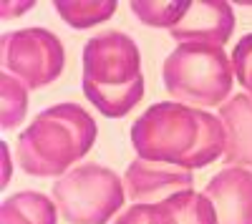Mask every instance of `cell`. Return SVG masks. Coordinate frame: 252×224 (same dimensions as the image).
<instances>
[{
    "mask_svg": "<svg viewBox=\"0 0 252 224\" xmlns=\"http://www.w3.org/2000/svg\"><path fill=\"white\" fill-rule=\"evenodd\" d=\"M131 144L139 159L192 171L224 159L227 129L222 118L207 109L161 101L134 121Z\"/></svg>",
    "mask_w": 252,
    "mask_h": 224,
    "instance_id": "6da1fadb",
    "label": "cell"
},
{
    "mask_svg": "<svg viewBox=\"0 0 252 224\" xmlns=\"http://www.w3.org/2000/svg\"><path fill=\"white\" fill-rule=\"evenodd\" d=\"M96 134V118L83 106H48L18 134V164L28 176H63L94 149Z\"/></svg>",
    "mask_w": 252,
    "mask_h": 224,
    "instance_id": "7a4b0ae2",
    "label": "cell"
},
{
    "mask_svg": "<svg viewBox=\"0 0 252 224\" xmlns=\"http://www.w3.org/2000/svg\"><path fill=\"white\" fill-rule=\"evenodd\" d=\"M81 88L91 106L106 118H124L144 98L141 53L131 35L106 30L83 46Z\"/></svg>",
    "mask_w": 252,
    "mask_h": 224,
    "instance_id": "3957f363",
    "label": "cell"
},
{
    "mask_svg": "<svg viewBox=\"0 0 252 224\" xmlns=\"http://www.w3.org/2000/svg\"><path fill=\"white\" fill-rule=\"evenodd\" d=\"M161 81L179 104L194 109L224 106L235 84L232 56L220 46L179 43L164 60Z\"/></svg>",
    "mask_w": 252,
    "mask_h": 224,
    "instance_id": "277c9868",
    "label": "cell"
},
{
    "mask_svg": "<svg viewBox=\"0 0 252 224\" xmlns=\"http://www.w3.org/2000/svg\"><path fill=\"white\" fill-rule=\"evenodd\" d=\"M51 194L61 219L68 224H109L111 217L121 214L124 201L129 199L121 176L94 161L78 164L68 174L58 176Z\"/></svg>",
    "mask_w": 252,
    "mask_h": 224,
    "instance_id": "5b68a950",
    "label": "cell"
},
{
    "mask_svg": "<svg viewBox=\"0 0 252 224\" xmlns=\"http://www.w3.org/2000/svg\"><path fill=\"white\" fill-rule=\"evenodd\" d=\"M0 66L3 73L18 78L28 91L43 88L63 73L66 48L48 28H20L0 38Z\"/></svg>",
    "mask_w": 252,
    "mask_h": 224,
    "instance_id": "8992f818",
    "label": "cell"
},
{
    "mask_svg": "<svg viewBox=\"0 0 252 224\" xmlns=\"http://www.w3.org/2000/svg\"><path fill=\"white\" fill-rule=\"evenodd\" d=\"M194 184V176L189 169L159 164V161L134 159L124 171V187L126 196L134 204H161L172 199L174 194L189 192Z\"/></svg>",
    "mask_w": 252,
    "mask_h": 224,
    "instance_id": "52a82bcc",
    "label": "cell"
},
{
    "mask_svg": "<svg viewBox=\"0 0 252 224\" xmlns=\"http://www.w3.org/2000/svg\"><path fill=\"white\" fill-rule=\"evenodd\" d=\"M235 33V10L224 0H197L187 3L184 18L179 26L169 30V35L179 43H204V46H220Z\"/></svg>",
    "mask_w": 252,
    "mask_h": 224,
    "instance_id": "ba28073f",
    "label": "cell"
},
{
    "mask_svg": "<svg viewBox=\"0 0 252 224\" xmlns=\"http://www.w3.org/2000/svg\"><path fill=\"white\" fill-rule=\"evenodd\" d=\"M204 194L215 204L220 224H252V171L242 167H224L217 171Z\"/></svg>",
    "mask_w": 252,
    "mask_h": 224,
    "instance_id": "9c48e42d",
    "label": "cell"
},
{
    "mask_svg": "<svg viewBox=\"0 0 252 224\" xmlns=\"http://www.w3.org/2000/svg\"><path fill=\"white\" fill-rule=\"evenodd\" d=\"M220 118L227 129V167L252 169V98L247 93H237L220 106Z\"/></svg>",
    "mask_w": 252,
    "mask_h": 224,
    "instance_id": "30bf717a",
    "label": "cell"
},
{
    "mask_svg": "<svg viewBox=\"0 0 252 224\" xmlns=\"http://www.w3.org/2000/svg\"><path fill=\"white\" fill-rule=\"evenodd\" d=\"M0 224H58V207L53 196L26 189L3 199Z\"/></svg>",
    "mask_w": 252,
    "mask_h": 224,
    "instance_id": "8fae6325",
    "label": "cell"
},
{
    "mask_svg": "<svg viewBox=\"0 0 252 224\" xmlns=\"http://www.w3.org/2000/svg\"><path fill=\"white\" fill-rule=\"evenodd\" d=\"M169 212L174 214L177 224H220L217 219V212H215V204L209 201V196L202 192H182V194H174L172 199L164 201Z\"/></svg>",
    "mask_w": 252,
    "mask_h": 224,
    "instance_id": "7c38bea8",
    "label": "cell"
},
{
    "mask_svg": "<svg viewBox=\"0 0 252 224\" xmlns=\"http://www.w3.org/2000/svg\"><path fill=\"white\" fill-rule=\"evenodd\" d=\"M53 8L71 28L86 30V28H94L98 23H106L109 18H114L119 5L114 3V0H96V3H86V0H81V3H68V0H61V3H56Z\"/></svg>",
    "mask_w": 252,
    "mask_h": 224,
    "instance_id": "4fadbf2b",
    "label": "cell"
},
{
    "mask_svg": "<svg viewBox=\"0 0 252 224\" xmlns=\"http://www.w3.org/2000/svg\"><path fill=\"white\" fill-rule=\"evenodd\" d=\"M28 116V88L10 73H0V126L18 129Z\"/></svg>",
    "mask_w": 252,
    "mask_h": 224,
    "instance_id": "5bb4252c",
    "label": "cell"
},
{
    "mask_svg": "<svg viewBox=\"0 0 252 224\" xmlns=\"http://www.w3.org/2000/svg\"><path fill=\"white\" fill-rule=\"evenodd\" d=\"M131 10H134L139 23L149 26V28L172 30L184 18L187 0H182V3H149V0H144V3H131Z\"/></svg>",
    "mask_w": 252,
    "mask_h": 224,
    "instance_id": "9a60e30c",
    "label": "cell"
},
{
    "mask_svg": "<svg viewBox=\"0 0 252 224\" xmlns=\"http://www.w3.org/2000/svg\"><path fill=\"white\" fill-rule=\"evenodd\" d=\"M114 224H177V219L161 201V204H131L114 219Z\"/></svg>",
    "mask_w": 252,
    "mask_h": 224,
    "instance_id": "2e32d148",
    "label": "cell"
},
{
    "mask_svg": "<svg viewBox=\"0 0 252 224\" xmlns=\"http://www.w3.org/2000/svg\"><path fill=\"white\" fill-rule=\"evenodd\" d=\"M232 68L242 91L252 98V33L242 35L232 51Z\"/></svg>",
    "mask_w": 252,
    "mask_h": 224,
    "instance_id": "e0dca14e",
    "label": "cell"
},
{
    "mask_svg": "<svg viewBox=\"0 0 252 224\" xmlns=\"http://www.w3.org/2000/svg\"><path fill=\"white\" fill-rule=\"evenodd\" d=\"M35 3H8V0H3L0 3V18L3 20H10V18H18V15H26V10H31Z\"/></svg>",
    "mask_w": 252,
    "mask_h": 224,
    "instance_id": "ac0fdd59",
    "label": "cell"
},
{
    "mask_svg": "<svg viewBox=\"0 0 252 224\" xmlns=\"http://www.w3.org/2000/svg\"><path fill=\"white\" fill-rule=\"evenodd\" d=\"M0 151H3V181H0V187H8V181L13 176V167H10V149H8L5 141H3V146H0Z\"/></svg>",
    "mask_w": 252,
    "mask_h": 224,
    "instance_id": "d6986e66",
    "label": "cell"
}]
</instances>
